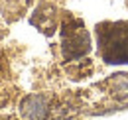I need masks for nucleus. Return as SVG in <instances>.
Masks as SVG:
<instances>
[{
    "instance_id": "nucleus-1",
    "label": "nucleus",
    "mask_w": 128,
    "mask_h": 120,
    "mask_svg": "<svg viewBox=\"0 0 128 120\" xmlns=\"http://www.w3.org/2000/svg\"><path fill=\"white\" fill-rule=\"evenodd\" d=\"M100 59L108 65L128 63V22H100L95 28Z\"/></svg>"
},
{
    "instance_id": "nucleus-2",
    "label": "nucleus",
    "mask_w": 128,
    "mask_h": 120,
    "mask_svg": "<svg viewBox=\"0 0 128 120\" xmlns=\"http://www.w3.org/2000/svg\"><path fill=\"white\" fill-rule=\"evenodd\" d=\"M91 51V36L77 18H65L61 24V53L65 61H75Z\"/></svg>"
},
{
    "instance_id": "nucleus-3",
    "label": "nucleus",
    "mask_w": 128,
    "mask_h": 120,
    "mask_svg": "<svg viewBox=\"0 0 128 120\" xmlns=\"http://www.w3.org/2000/svg\"><path fill=\"white\" fill-rule=\"evenodd\" d=\"M32 24L36 28L44 32V34H53L55 32V26H57V10L55 6L51 4H42L32 16Z\"/></svg>"
},
{
    "instance_id": "nucleus-4",
    "label": "nucleus",
    "mask_w": 128,
    "mask_h": 120,
    "mask_svg": "<svg viewBox=\"0 0 128 120\" xmlns=\"http://www.w3.org/2000/svg\"><path fill=\"white\" fill-rule=\"evenodd\" d=\"M48 114V98L44 94H32L22 102V116L28 120H44Z\"/></svg>"
},
{
    "instance_id": "nucleus-5",
    "label": "nucleus",
    "mask_w": 128,
    "mask_h": 120,
    "mask_svg": "<svg viewBox=\"0 0 128 120\" xmlns=\"http://www.w3.org/2000/svg\"><path fill=\"white\" fill-rule=\"evenodd\" d=\"M106 87H108L112 96H116V98H128V75L126 73L112 75L106 81Z\"/></svg>"
}]
</instances>
